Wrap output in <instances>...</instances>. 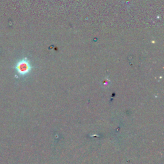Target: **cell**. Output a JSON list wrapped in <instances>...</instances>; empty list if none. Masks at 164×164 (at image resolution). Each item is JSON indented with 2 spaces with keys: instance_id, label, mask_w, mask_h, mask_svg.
<instances>
[{
  "instance_id": "cell-1",
  "label": "cell",
  "mask_w": 164,
  "mask_h": 164,
  "mask_svg": "<svg viewBox=\"0 0 164 164\" xmlns=\"http://www.w3.org/2000/svg\"><path fill=\"white\" fill-rule=\"evenodd\" d=\"M15 69L19 75L23 76L28 74L30 72L31 66L30 62L28 60V59L26 58H24L17 62V64H15Z\"/></svg>"
}]
</instances>
